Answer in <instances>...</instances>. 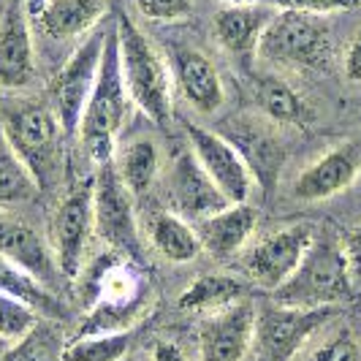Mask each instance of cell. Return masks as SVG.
Instances as JSON below:
<instances>
[{
    "mask_svg": "<svg viewBox=\"0 0 361 361\" xmlns=\"http://www.w3.org/2000/svg\"><path fill=\"white\" fill-rule=\"evenodd\" d=\"M128 90L123 82V68H120V44H117V25L114 17L109 19L106 44L101 54V68L95 87L85 109L82 126H79V139L87 149L90 161L95 166L114 161L117 152V139L126 126L128 117Z\"/></svg>",
    "mask_w": 361,
    "mask_h": 361,
    "instance_id": "cell-1",
    "label": "cell"
},
{
    "mask_svg": "<svg viewBox=\"0 0 361 361\" xmlns=\"http://www.w3.org/2000/svg\"><path fill=\"white\" fill-rule=\"evenodd\" d=\"M114 25H117V44H120V68H123V82H126L130 104L155 126H169L171 123V79H169L166 60L128 14L117 11Z\"/></svg>",
    "mask_w": 361,
    "mask_h": 361,
    "instance_id": "cell-2",
    "label": "cell"
},
{
    "mask_svg": "<svg viewBox=\"0 0 361 361\" xmlns=\"http://www.w3.org/2000/svg\"><path fill=\"white\" fill-rule=\"evenodd\" d=\"M0 136L14 149L19 161L36 177L38 188H49L60 177L63 163V136L57 114L49 104L22 101L3 109L0 114Z\"/></svg>",
    "mask_w": 361,
    "mask_h": 361,
    "instance_id": "cell-3",
    "label": "cell"
},
{
    "mask_svg": "<svg viewBox=\"0 0 361 361\" xmlns=\"http://www.w3.org/2000/svg\"><path fill=\"white\" fill-rule=\"evenodd\" d=\"M353 280L343 250V239L331 234H315L299 269L290 274L283 288L274 290V302L286 307L318 310L337 307L350 299Z\"/></svg>",
    "mask_w": 361,
    "mask_h": 361,
    "instance_id": "cell-4",
    "label": "cell"
},
{
    "mask_svg": "<svg viewBox=\"0 0 361 361\" xmlns=\"http://www.w3.org/2000/svg\"><path fill=\"white\" fill-rule=\"evenodd\" d=\"M111 253V250H109ZM147 312V286L139 264L111 253V261L95 274V296L90 312L82 318L76 334L130 331Z\"/></svg>",
    "mask_w": 361,
    "mask_h": 361,
    "instance_id": "cell-5",
    "label": "cell"
},
{
    "mask_svg": "<svg viewBox=\"0 0 361 361\" xmlns=\"http://www.w3.org/2000/svg\"><path fill=\"white\" fill-rule=\"evenodd\" d=\"M331 54V30L321 14L274 11L258 38L255 57L283 68H326Z\"/></svg>",
    "mask_w": 361,
    "mask_h": 361,
    "instance_id": "cell-6",
    "label": "cell"
},
{
    "mask_svg": "<svg viewBox=\"0 0 361 361\" xmlns=\"http://www.w3.org/2000/svg\"><path fill=\"white\" fill-rule=\"evenodd\" d=\"M334 315L337 307L299 310L277 302L258 307L247 361H296Z\"/></svg>",
    "mask_w": 361,
    "mask_h": 361,
    "instance_id": "cell-7",
    "label": "cell"
},
{
    "mask_svg": "<svg viewBox=\"0 0 361 361\" xmlns=\"http://www.w3.org/2000/svg\"><path fill=\"white\" fill-rule=\"evenodd\" d=\"M92 212L95 234L111 253L123 255L133 264L145 261V242L133 209V196L120 180L114 161L101 163L92 177Z\"/></svg>",
    "mask_w": 361,
    "mask_h": 361,
    "instance_id": "cell-8",
    "label": "cell"
},
{
    "mask_svg": "<svg viewBox=\"0 0 361 361\" xmlns=\"http://www.w3.org/2000/svg\"><path fill=\"white\" fill-rule=\"evenodd\" d=\"M106 33L109 22H101L92 33L82 38V44L73 49L68 63L54 73L52 85H49V106L54 109L66 136L79 133L85 109H87V101H90L92 87H95V79H98Z\"/></svg>",
    "mask_w": 361,
    "mask_h": 361,
    "instance_id": "cell-9",
    "label": "cell"
},
{
    "mask_svg": "<svg viewBox=\"0 0 361 361\" xmlns=\"http://www.w3.org/2000/svg\"><path fill=\"white\" fill-rule=\"evenodd\" d=\"M312 223H290L277 231L250 239L247 247L242 250V271L250 277L258 288L274 290L283 288L290 280V274L299 269L302 258L310 250L315 239Z\"/></svg>",
    "mask_w": 361,
    "mask_h": 361,
    "instance_id": "cell-10",
    "label": "cell"
},
{
    "mask_svg": "<svg viewBox=\"0 0 361 361\" xmlns=\"http://www.w3.org/2000/svg\"><path fill=\"white\" fill-rule=\"evenodd\" d=\"M92 234H95V212H92L90 185V188H76L66 199H60L49 223V247L68 283L79 280V274L85 271Z\"/></svg>",
    "mask_w": 361,
    "mask_h": 361,
    "instance_id": "cell-11",
    "label": "cell"
},
{
    "mask_svg": "<svg viewBox=\"0 0 361 361\" xmlns=\"http://www.w3.org/2000/svg\"><path fill=\"white\" fill-rule=\"evenodd\" d=\"M169 212L185 217L188 223H199L204 217L215 215L223 207H228L226 196L217 190V185L209 180L193 149H182L171 161L166 180H163Z\"/></svg>",
    "mask_w": 361,
    "mask_h": 361,
    "instance_id": "cell-12",
    "label": "cell"
},
{
    "mask_svg": "<svg viewBox=\"0 0 361 361\" xmlns=\"http://www.w3.org/2000/svg\"><path fill=\"white\" fill-rule=\"evenodd\" d=\"M185 133L193 155L199 158L209 180L217 185V190L226 196L228 204H247L255 188L253 174L242 161V155L234 149L228 139H223L217 130H209L196 123H185Z\"/></svg>",
    "mask_w": 361,
    "mask_h": 361,
    "instance_id": "cell-13",
    "label": "cell"
},
{
    "mask_svg": "<svg viewBox=\"0 0 361 361\" xmlns=\"http://www.w3.org/2000/svg\"><path fill=\"white\" fill-rule=\"evenodd\" d=\"M217 133L234 145L247 171L253 174L255 185L264 190V196H269L277 182V174L286 163V149L274 136V130L267 123L255 120L253 114H239V117L234 114L220 123Z\"/></svg>",
    "mask_w": 361,
    "mask_h": 361,
    "instance_id": "cell-14",
    "label": "cell"
},
{
    "mask_svg": "<svg viewBox=\"0 0 361 361\" xmlns=\"http://www.w3.org/2000/svg\"><path fill=\"white\" fill-rule=\"evenodd\" d=\"M255 307L245 299L207 315L199 329V361H247L253 343Z\"/></svg>",
    "mask_w": 361,
    "mask_h": 361,
    "instance_id": "cell-15",
    "label": "cell"
},
{
    "mask_svg": "<svg viewBox=\"0 0 361 361\" xmlns=\"http://www.w3.org/2000/svg\"><path fill=\"white\" fill-rule=\"evenodd\" d=\"M0 255L19 264L22 269H27L38 283H44L54 293L66 283L52 255L49 239H44L30 223L8 212H0Z\"/></svg>",
    "mask_w": 361,
    "mask_h": 361,
    "instance_id": "cell-16",
    "label": "cell"
},
{
    "mask_svg": "<svg viewBox=\"0 0 361 361\" xmlns=\"http://www.w3.org/2000/svg\"><path fill=\"white\" fill-rule=\"evenodd\" d=\"M22 0H8L0 17V90H22L36 76V52Z\"/></svg>",
    "mask_w": 361,
    "mask_h": 361,
    "instance_id": "cell-17",
    "label": "cell"
},
{
    "mask_svg": "<svg viewBox=\"0 0 361 361\" xmlns=\"http://www.w3.org/2000/svg\"><path fill=\"white\" fill-rule=\"evenodd\" d=\"M361 174V149L353 142H343L326 149L315 163L296 177L293 196L302 201H326L348 190Z\"/></svg>",
    "mask_w": 361,
    "mask_h": 361,
    "instance_id": "cell-18",
    "label": "cell"
},
{
    "mask_svg": "<svg viewBox=\"0 0 361 361\" xmlns=\"http://www.w3.org/2000/svg\"><path fill=\"white\" fill-rule=\"evenodd\" d=\"M171 76L177 82V90L190 106L201 114H212L223 106L226 92H223V79L217 73L215 63L190 47H177L171 52Z\"/></svg>",
    "mask_w": 361,
    "mask_h": 361,
    "instance_id": "cell-19",
    "label": "cell"
},
{
    "mask_svg": "<svg viewBox=\"0 0 361 361\" xmlns=\"http://www.w3.org/2000/svg\"><path fill=\"white\" fill-rule=\"evenodd\" d=\"M255 226H258V212L250 204H228L215 215L193 223L201 250H207L212 258H220V261L242 253L247 242L253 239Z\"/></svg>",
    "mask_w": 361,
    "mask_h": 361,
    "instance_id": "cell-20",
    "label": "cell"
},
{
    "mask_svg": "<svg viewBox=\"0 0 361 361\" xmlns=\"http://www.w3.org/2000/svg\"><path fill=\"white\" fill-rule=\"evenodd\" d=\"M274 17V8L261 3H231L212 17V33L217 44L234 57L255 54L258 38Z\"/></svg>",
    "mask_w": 361,
    "mask_h": 361,
    "instance_id": "cell-21",
    "label": "cell"
},
{
    "mask_svg": "<svg viewBox=\"0 0 361 361\" xmlns=\"http://www.w3.org/2000/svg\"><path fill=\"white\" fill-rule=\"evenodd\" d=\"M106 14L109 0H49L38 22L49 38L68 41L92 33Z\"/></svg>",
    "mask_w": 361,
    "mask_h": 361,
    "instance_id": "cell-22",
    "label": "cell"
},
{
    "mask_svg": "<svg viewBox=\"0 0 361 361\" xmlns=\"http://www.w3.org/2000/svg\"><path fill=\"white\" fill-rule=\"evenodd\" d=\"M245 299H247V286L239 277L212 271V274L196 277L188 288L182 290L180 299H177V307L182 312H196V315L207 318V315H215V312L234 307Z\"/></svg>",
    "mask_w": 361,
    "mask_h": 361,
    "instance_id": "cell-23",
    "label": "cell"
},
{
    "mask_svg": "<svg viewBox=\"0 0 361 361\" xmlns=\"http://www.w3.org/2000/svg\"><path fill=\"white\" fill-rule=\"evenodd\" d=\"M145 234L152 250L171 264H190L204 253L193 223L174 212H152L145 223Z\"/></svg>",
    "mask_w": 361,
    "mask_h": 361,
    "instance_id": "cell-24",
    "label": "cell"
},
{
    "mask_svg": "<svg viewBox=\"0 0 361 361\" xmlns=\"http://www.w3.org/2000/svg\"><path fill=\"white\" fill-rule=\"evenodd\" d=\"M0 293L17 299L22 305L38 312L44 321H63L66 318V305L63 299L49 290L44 283H38L27 269H22L19 264L8 261L6 255H0Z\"/></svg>",
    "mask_w": 361,
    "mask_h": 361,
    "instance_id": "cell-25",
    "label": "cell"
},
{
    "mask_svg": "<svg viewBox=\"0 0 361 361\" xmlns=\"http://www.w3.org/2000/svg\"><path fill=\"white\" fill-rule=\"evenodd\" d=\"M253 95L264 117L277 126H307L312 111L305 104V98L290 87L286 79L274 73H261L253 79Z\"/></svg>",
    "mask_w": 361,
    "mask_h": 361,
    "instance_id": "cell-26",
    "label": "cell"
},
{
    "mask_svg": "<svg viewBox=\"0 0 361 361\" xmlns=\"http://www.w3.org/2000/svg\"><path fill=\"white\" fill-rule=\"evenodd\" d=\"M114 169L120 180L130 190V196H145L155 185L161 174V155L158 145L149 136H136L128 145L117 147L114 152Z\"/></svg>",
    "mask_w": 361,
    "mask_h": 361,
    "instance_id": "cell-27",
    "label": "cell"
},
{
    "mask_svg": "<svg viewBox=\"0 0 361 361\" xmlns=\"http://www.w3.org/2000/svg\"><path fill=\"white\" fill-rule=\"evenodd\" d=\"M41 193L36 177L27 171V166L14 155V149L0 136V209L19 207L36 199Z\"/></svg>",
    "mask_w": 361,
    "mask_h": 361,
    "instance_id": "cell-28",
    "label": "cell"
},
{
    "mask_svg": "<svg viewBox=\"0 0 361 361\" xmlns=\"http://www.w3.org/2000/svg\"><path fill=\"white\" fill-rule=\"evenodd\" d=\"M130 331L76 334L63 348V361H123L130 350Z\"/></svg>",
    "mask_w": 361,
    "mask_h": 361,
    "instance_id": "cell-29",
    "label": "cell"
},
{
    "mask_svg": "<svg viewBox=\"0 0 361 361\" xmlns=\"http://www.w3.org/2000/svg\"><path fill=\"white\" fill-rule=\"evenodd\" d=\"M54 321H38V326L14 343L0 361H63L66 343L54 331Z\"/></svg>",
    "mask_w": 361,
    "mask_h": 361,
    "instance_id": "cell-30",
    "label": "cell"
},
{
    "mask_svg": "<svg viewBox=\"0 0 361 361\" xmlns=\"http://www.w3.org/2000/svg\"><path fill=\"white\" fill-rule=\"evenodd\" d=\"M302 353V361H361V345L348 326H340L321 337L312 348L307 345Z\"/></svg>",
    "mask_w": 361,
    "mask_h": 361,
    "instance_id": "cell-31",
    "label": "cell"
},
{
    "mask_svg": "<svg viewBox=\"0 0 361 361\" xmlns=\"http://www.w3.org/2000/svg\"><path fill=\"white\" fill-rule=\"evenodd\" d=\"M38 321H44V318L33 312L27 305L0 293V337L3 340H8L11 345L19 343L25 334H30L36 329Z\"/></svg>",
    "mask_w": 361,
    "mask_h": 361,
    "instance_id": "cell-32",
    "label": "cell"
},
{
    "mask_svg": "<svg viewBox=\"0 0 361 361\" xmlns=\"http://www.w3.org/2000/svg\"><path fill=\"white\" fill-rule=\"evenodd\" d=\"M231 3H261L274 11H307V14H334V11H348L356 8L361 0H231Z\"/></svg>",
    "mask_w": 361,
    "mask_h": 361,
    "instance_id": "cell-33",
    "label": "cell"
},
{
    "mask_svg": "<svg viewBox=\"0 0 361 361\" xmlns=\"http://www.w3.org/2000/svg\"><path fill=\"white\" fill-rule=\"evenodd\" d=\"M136 8L155 22H177L193 11V0H136Z\"/></svg>",
    "mask_w": 361,
    "mask_h": 361,
    "instance_id": "cell-34",
    "label": "cell"
},
{
    "mask_svg": "<svg viewBox=\"0 0 361 361\" xmlns=\"http://www.w3.org/2000/svg\"><path fill=\"white\" fill-rule=\"evenodd\" d=\"M343 250H345V258H348V269H350L353 286H361V223L353 226L343 236Z\"/></svg>",
    "mask_w": 361,
    "mask_h": 361,
    "instance_id": "cell-35",
    "label": "cell"
},
{
    "mask_svg": "<svg viewBox=\"0 0 361 361\" xmlns=\"http://www.w3.org/2000/svg\"><path fill=\"white\" fill-rule=\"evenodd\" d=\"M343 71L348 82L361 85V30L350 38V44H348V49H345Z\"/></svg>",
    "mask_w": 361,
    "mask_h": 361,
    "instance_id": "cell-36",
    "label": "cell"
},
{
    "mask_svg": "<svg viewBox=\"0 0 361 361\" xmlns=\"http://www.w3.org/2000/svg\"><path fill=\"white\" fill-rule=\"evenodd\" d=\"M149 361H188V359H185V353H182V348L177 343L161 340V343H155V348H152V359Z\"/></svg>",
    "mask_w": 361,
    "mask_h": 361,
    "instance_id": "cell-37",
    "label": "cell"
},
{
    "mask_svg": "<svg viewBox=\"0 0 361 361\" xmlns=\"http://www.w3.org/2000/svg\"><path fill=\"white\" fill-rule=\"evenodd\" d=\"M47 3L49 0H22V6H25V11H27V17H41V11L47 8Z\"/></svg>",
    "mask_w": 361,
    "mask_h": 361,
    "instance_id": "cell-38",
    "label": "cell"
},
{
    "mask_svg": "<svg viewBox=\"0 0 361 361\" xmlns=\"http://www.w3.org/2000/svg\"><path fill=\"white\" fill-rule=\"evenodd\" d=\"M8 348H11V343H8V340H3V337H0V359H3V353H6V350H8Z\"/></svg>",
    "mask_w": 361,
    "mask_h": 361,
    "instance_id": "cell-39",
    "label": "cell"
}]
</instances>
